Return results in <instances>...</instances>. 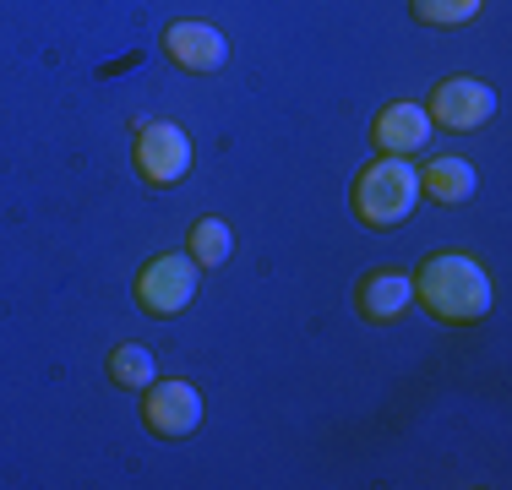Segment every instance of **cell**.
Listing matches in <instances>:
<instances>
[{
    "mask_svg": "<svg viewBox=\"0 0 512 490\" xmlns=\"http://www.w3.org/2000/svg\"><path fill=\"white\" fill-rule=\"evenodd\" d=\"M431 126H442V131H458V137H469V131H480L485 120L496 115V93H491V82H480V77H447L442 88L431 93Z\"/></svg>",
    "mask_w": 512,
    "mask_h": 490,
    "instance_id": "cell-4",
    "label": "cell"
},
{
    "mask_svg": "<svg viewBox=\"0 0 512 490\" xmlns=\"http://www.w3.org/2000/svg\"><path fill=\"white\" fill-rule=\"evenodd\" d=\"M137 175L148 186H180L191 175V137L175 120H153L137 137Z\"/></svg>",
    "mask_w": 512,
    "mask_h": 490,
    "instance_id": "cell-5",
    "label": "cell"
},
{
    "mask_svg": "<svg viewBox=\"0 0 512 490\" xmlns=\"http://www.w3.org/2000/svg\"><path fill=\"white\" fill-rule=\"evenodd\" d=\"M191 300H197V262H191V256L164 251V256H153V262L142 267L137 305L148 316H180Z\"/></svg>",
    "mask_w": 512,
    "mask_h": 490,
    "instance_id": "cell-3",
    "label": "cell"
},
{
    "mask_svg": "<svg viewBox=\"0 0 512 490\" xmlns=\"http://www.w3.org/2000/svg\"><path fill=\"white\" fill-rule=\"evenodd\" d=\"M229 251H235V235H229L224 218H197V229H191V262L197 267H224Z\"/></svg>",
    "mask_w": 512,
    "mask_h": 490,
    "instance_id": "cell-12",
    "label": "cell"
},
{
    "mask_svg": "<svg viewBox=\"0 0 512 490\" xmlns=\"http://www.w3.org/2000/svg\"><path fill=\"white\" fill-rule=\"evenodd\" d=\"M109 376H115L120 387L142 392L148 382H158V365H153V349H142V343H115V354H109Z\"/></svg>",
    "mask_w": 512,
    "mask_h": 490,
    "instance_id": "cell-11",
    "label": "cell"
},
{
    "mask_svg": "<svg viewBox=\"0 0 512 490\" xmlns=\"http://www.w3.org/2000/svg\"><path fill=\"white\" fill-rule=\"evenodd\" d=\"M142 392H148V398H142V420H148L153 436L180 441L202 425V392L191 382H148Z\"/></svg>",
    "mask_w": 512,
    "mask_h": 490,
    "instance_id": "cell-6",
    "label": "cell"
},
{
    "mask_svg": "<svg viewBox=\"0 0 512 490\" xmlns=\"http://www.w3.org/2000/svg\"><path fill=\"white\" fill-rule=\"evenodd\" d=\"M164 49H169V60L186 66V71H218L229 60V39L218 28H207V22H169Z\"/></svg>",
    "mask_w": 512,
    "mask_h": 490,
    "instance_id": "cell-7",
    "label": "cell"
},
{
    "mask_svg": "<svg viewBox=\"0 0 512 490\" xmlns=\"http://www.w3.org/2000/svg\"><path fill=\"white\" fill-rule=\"evenodd\" d=\"M409 300H414V278H404V273H371L355 289V305L365 322H398L409 311Z\"/></svg>",
    "mask_w": 512,
    "mask_h": 490,
    "instance_id": "cell-9",
    "label": "cell"
},
{
    "mask_svg": "<svg viewBox=\"0 0 512 490\" xmlns=\"http://www.w3.org/2000/svg\"><path fill=\"white\" fill-rule=\"evenodd\" d=\"M414 202H420V169H414L409 158L382 153L376 164L360 169V180H355V213H360V224L398 229L414 213Z\"/></svg>",
    "mask_w": 512,
    "mask_h": 490,
    "instance_id": "cell-2",
    "label": "cell"
},
{
    "mask_svg": "<svg viewBox=\"0 0 512 490\" xmlns=\"http://www.w3.org/2000/svg\"><path fill=\"white\" fill-rule=\"evenodd\" d=\"M431 115H425V104H387L382 115L371 120V142L382 147V153H398V158H409V153H420L425 142H431Z\"/></svg>",
    "mask_w": 512,
    "mask_h": 490,
    "instance_id": "cell-8",
    "label": "cell"
},
{
    "mask_svg": "<svg viewBox=\"0 0 512 490\" xmlns=\"http://www.w3.org/2000/svg\"><path fill=\"white\" fill-rule=\"evenodd\" d=\"M420 191L431 196V202H442V207H458V202H469V196L480 191V175H474L469 158H436L431 169H420Z\"/></svg>",
    "mask_w": 512,
    "mask_h": 490,
    "instance_id": "cell-10",
    "label": "cell"
},
{
    "mask_svg": "<svg viewBox=\"0 0 512 490\" xmlns=\"http://www.w3.org/2000/svg\"><path fill=\"white\" fill-rule=\"evenodd\" d=\"M414 294L425 300V311L436 322H480L491 311V278L474 256L463 251H442V256H425L420 273H414Z\"/></svg>",
    "mask_w": 512,
    "mask_h": 490,
    "instance_id": "cell-1",
    "label": "cell"
},
{
    "mask_svg": "<svg viewBox=\"0 0 512 490\" xmlns=\"http://www.w3.org/2000/svg\"><path fill=\"white\" fill-rule=\"evenodd\" d=\"M409 11L425 28H463V22H474L485 11V0H414Z\"/></svg>",
    "mask_w": 512,
    "mask_h": 490,
    "instance_id": "cell-13",
    "label": "cell"
}]
</instances>
